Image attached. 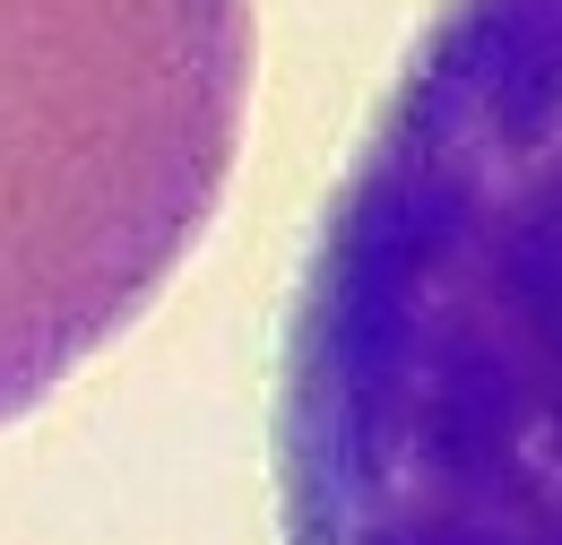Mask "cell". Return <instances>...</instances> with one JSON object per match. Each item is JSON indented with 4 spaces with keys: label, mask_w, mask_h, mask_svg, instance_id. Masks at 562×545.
Masks as SVG:
<instances>
[{
    "label": "cell",
    "mask_w": 562,
    "mask_h": 545,
    "mask_svg": "<svg viewBox=\"0 0 562 545\" xmlns=\"http://www.w3.org/2000/svg\"><path fill=\"white\" fill-rule=\"evenodd\" d=\"M285 545H562V0H441L312 234Z\"/></svg>",
    "instance_id": "cell-1"
},
{
    "label": "cell",
    "mask_w": 562,
    "mask_h": 545,
    "mask_svg": "<svg viewBox=\"0 0 562 545\" xmlns=\"http://www.w3.org/2000/svg\"><path fill=\"white\" fill-rule=\"evenodd\" d=\"M243 96V0H0V424L200 243Z\"/></svg>",
    "instance_id": "cell-2"
}]
</instances>
